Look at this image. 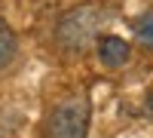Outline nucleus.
<instances>
[{
    "instance_id": "nucleus-1",
    "label": "nucleus",
    "mask_w": 153,
    "mask_h": 138,
    "mask_svg": "<svg viewBox=\"0 0 153 138\" xmlns=\"http://www.w3.org/2000/svg\"><path fill=\"white\" fill-rule=\"evenodd\" d=\"M104 22H107V9H101L95 3H86L80 9L68 12V16H61L58 28H55V40L68 52H83L89 43L98 40V31H101Z\"/></svg>"
},
{
    "instance_id": "nucleus-2",
    "label": "nucleus",
    "mask_w": 153,
    "mask_h": 138,
    "mask_svg": "<svg viewBox=\"0 0 153 138\" xmlns=\"http://www.w3.org/2000/svg\"><path fill=\"white\" fill-rule=\"evenodd\" d=\"M89 107L86 95H68L52 107V114L46 117V138H86L89 132Z\"/></svg>"
},
{
    "instance_id": "nucleus-3",
    "label": "nucleus",
    "mask_w": 153,
    "mask_h": 138,
    "mask_svg": "<svg viewBox=\"0 0 153 138\" xmlns=\"http://www.w3.org/2000/svg\"><path fill=\"white\" fill-rule=\"evenodd\" d=\"M95 52H98V61L104 68H123V65H129V58H132V46L123 40V37H98L95 40Z\"/></svg>"
},
{
    "instance_id": "nucleus-4",
    "label": "nucleus",
    "mask_w": 153,
    "mask_h": 138,
    "mask_svg": "<svg viewBox=\"0 0 153 138\" xmlns=\"http://www.w3.org/2000/svg\"><path fill=\"white\" fill-rule=\"evenodd\" d=\"M19 52V40H16V31L0 19V71L12 65V58Z\"/></svg>"
},
{
    "instance_id": "nucleus-5",
    "label": "nucleus",
    "mask_w": 153,
    "mask_h": 138,
    "mask_svg": "<svg viewBox=\"0 0 153 138\" xmlns=\"http://www.w3.org/2000/svg\"><path fill=\"white\" fill-rule=\"evenodd\" d=\"M138 37H141V43H147V46H153V12L150 16H144L141 22H138Z\"/></svg>"
}]
</instances>
